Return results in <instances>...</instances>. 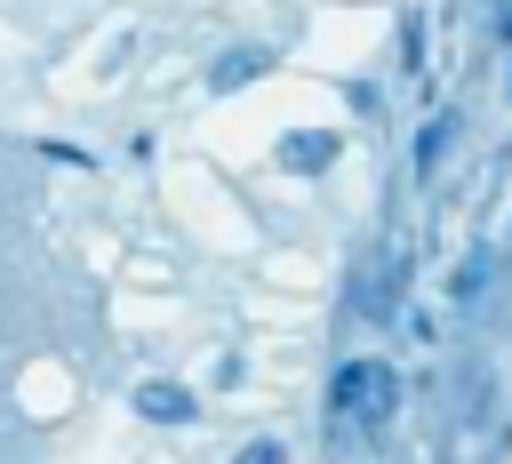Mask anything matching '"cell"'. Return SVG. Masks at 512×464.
Instances as JSON below:
<instances>
[{"label": "cell", "instance_id": "6da1fadb", "mask_svg": "<svg viewBox=\"0 0 512 464\" xmlns=\"http://www.w3.org/2000/svg\"><path fill=\"white\" fill-rule=\"evenodd\" d=\"M400 408V376L384 360H344L328 376V416H352V424H384Z\"/></svg>", "mask_w": 512, "mask_h": 464}, {"label": "cell", "instance_id": "7a4b0ae2", "mask_svg": "<svg viewBox=\"0 0 512 464\" xmlns=\"http://www.w3.org/2000/svg\"><path fill=\"white\" fill-rule=\"evenodd\" d=\"M336 152H344L336 128H288L280 136V168L288 176H320V168H336Z\"/></svg>", "mask_w": 512, "mask_h": 464}, {"label": "cell", "instance_id": "3957f363", "mask_svg": "<svg viewBox=\"0 0 512 464\" xmlns=\"http://www.w3.org/2000/svg\"><path fill=\"white\" fill-rule=\"evenodd\" d=\"M136 416H152V424H192V416H200V400H192L184 384L152 376V384H136Z\"/></svg>", "mask_w": 512, "mask_h": 464}, {"label": "cell", "instance_id": "277c9868", "mask_svg": "<svg viewBox=\"0 0 512 464\" xmlns=\"http://www.w3.org/2000/svg\"><path fill=\"white\" fill-rule=\"evenodd\" d=\"M264 64H272V56H264V48H232V56H224V64H216V80H208V88H216V96H232V88H240V80H256V72H264Z\"/></svg>", "mask_w": 512, "mask_h": 464}, {"label": "cell", "instance_id": "5b68a950", "mask_svg": "<svg viewBox=\"0 0 512 464\" xmlns=\"http://www.w3.org/2000/svg\"><path fill=\"white\" fill-rule=\"evenodd\" d=\"M448 144H456V120H432V128H424V136H416V176H432V168H440V152H448Z\"/></svg>", "mask_w": 512, "mask_h": 464}, {"label": "cell", "instance_id": "8992f818", "mask_svg": "<svg viewBox=\"0 0 512 464\" xmlns=\"http://www.w3.org/2000/svg\"><path fill=\"white\" fill-rule=\"evenodd\" d=\"M480 280H488V256H464V272H456V304H480Z\"/></svg>", "mask_w": 512, "mask_h": 464}, {"label": "cell", "instance_id": "52a82bcc", "mask_svg": "<svg viewBox=\"0 0 512 464\" xmlns=\"http://www.w3.org/2000/svg\"><path fill=\"white\" fill-rule=\"evenodd\" d=\"M232 464H288V440H248Z\"/></svg>", "mask_w": 512, "mask_h": 464}, {"label": "cell", "instance_id": "ba28073f", "mask_svg": "<svg viewBox=\"0 0 512 464\" xmlns=\"http://www.w3.org/2000/svg\"><path fill=\"white\" fill-rule=\"evenodd\" d=\"M496 40H504V48H512V8H504V16H496Z\"/></svg>", "mask_w": 512, "mask_h": 464}]
</instances>
